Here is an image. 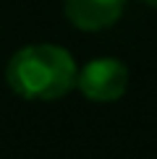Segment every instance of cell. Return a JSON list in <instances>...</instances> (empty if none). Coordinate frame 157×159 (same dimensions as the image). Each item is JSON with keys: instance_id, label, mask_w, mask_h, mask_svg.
<instances>
[{"instance_id": "cell-2", "label": "cell", "mask_w": 157, "mask_h": 159, "mask_svg": "<svg viewBox=\"0 0 157 159\" xmlns=\"http://www.w3.org/2000/svg\"><path fill=\"white\" fill-rule=\"evenodd\" d=\"M128 65L118 57H94L76 73V89L89 102H118L128 89Z\"/></svg>"}, {"instance_id": "cell-3", "label": "cell", "mask_w": 157, "mask_h": 159, "mask_svg": "<svg viewBox=\"0 0 157 159\" xmlns=\"http://www.w3.org/2000/svg\"><path fill=\"white\" fill-rule=\"evenodd\" d=\"M126 0H63V13L78 31H105L123 16Z\"/></svg>"}, {"instance_id": "cell-4", "label": "cell", "mask_w": 157, "mask_h": 159, "mask_svg": "<svg viewBox=\"0 0 157 159\" xmlns=\"http://www.w3.org/2000/svg\"><path fill=\"white\" fill-rule=\"evenodd\" d=\"M139 3H144V5H152V8H157V0H139Z\"/></svg>"}, {"instance_id": "cell-1", "label": "cell", "mask_w": 157, "mask_h": 159, "mask_svg": "<svg viewBox=\"0 0 157 159\" xmlns=\"http://www.w3.org/2000/svg\"><path fill=\"white\" fill-rule=\"evenodd\" d=\"M78 65L65 47L50 42L26 44L11 55L5 81L11 91L29 102H55L76 89Z\"/></svg>"}]
</instances>
